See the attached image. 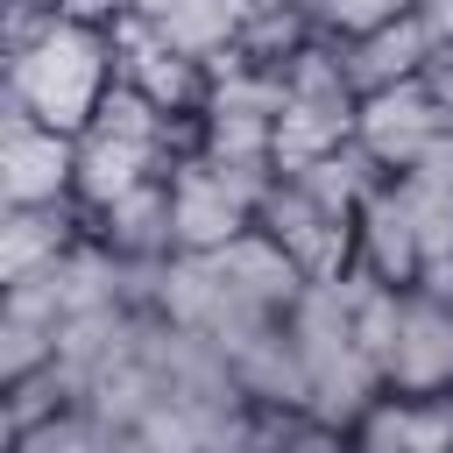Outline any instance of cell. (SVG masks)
<instances>
[{
	"label": "cell",
	"mask_w": 453,
	"mask_h": 453,
	"mask_svg": "<svg viewBox=\"0 0 453 453\" xmlns=\"http://www.w3.org/2000/svg\"><path fill=\"white\" fill-rule=\"evenodd\" d=\"M113 85H120V71H113V35L92 28V21H64V14H57L35 42L7 50V106H21V113L42 120V127H64V134L92 127L99 99H106Z\"/></svg>",
	"instance_id": "6da1fadb"
},
{
	"label": "cell",
	"mask_w": 453,
	"mask_h": 453,
	"mask_svg": "<svg viewBox=\"0 0 453 453\" xmlns=\"http://www.w3.org/2000/svg\"><path fill=\"white\" fill-rule=\"evenodd\" d=\"M276 177L269 170H219L212 156L184 149L170 163V212H177V255H219L255 226V205Z\"/></svg>",
	"instance_id": "7a4b0ae2"
},
{
	"label": "cell",
	"mask_w": 453,
	"mask_h": 453,
	"mask_svg": "<svg viewBox=\"0 0 453 453\" xmlns=\"http://www.w3.org/2000/svg\"><path fill=\"white\" fill-rule=\"evenodd\" d=\"M255 226H262V234H269V241H276L311 283H333V276L354 269V219L333 212V205H319L297 177H276V184L262 191Z\"/></svg>",
	"instance_id": "3957f363"
},
{
	"label": "cell",
	"mask_w": 453,
	"mask_h": 453,
	"mask_svg": "<svg viewBox=\"0 0 453 453\" xmlns=\"http://www.w3.org/2000/svg\"><path fill=\"white\" fill-rule=\"evenodd\" d=\"M446 134H453V120H446L439 99L425 92V78H403V85L361 92V106H354V142H361L389 177H403L411 163H425Z\"/></svg>",
	"instance_id": "277c9868"
},
{
	"label": "cell",
	"mask_w": 453,
	"mask_h": 453,
	"mask_svg": "<svg viewBox=\"0 0 453 453\" xmlns=\"http://www.w3.org/2000/svg\"><path fill=\"white\" fill-rule=\"evenodd\" d=\"M78 184V134L0 106V205H64Z\"/></svg>",
	"instance_id": "5b68a950"
},
{
	"label": "cell",
	"mask_w": 453,
	"mask_h": 453,
	"mask_svg": "<svg viewBox=\"0 0 453 453\" xmlns=\"http://www.w3.org/2000/svg\"><path fill=\"white\" fill-rule=\"evenodd\" d=\"M354 262H361L368 276L396 283V290L418 283V269H425V234H418V205H411L403 177H382V184L368 191V205L354 212Z\"/></svg>",
	"instance_id": "8992f818"
},
{
	"label": "cell",
	"mask_w": 453,
	"mask_h": 453,
	"mask_svg": "<svg viewBox=\"0 0 453 453\" xmlns=\"http://www.w3.org/2000/svg\"><path fill=\"white\" fill-rule=\"evenodd\" d=\"M163 170H170V149H156V142H142L127 127L92 120V127H78V184H71V198L85 212H106L113 198H127L134 184H149Z\"/></svg>",
	"instance_id": "52a82bcc"
},
{
	"label": "cell",
	"mask_w": 453,
	"mask_h": 453,
	"mask_svg": "<svg viewBox=\"0 0 453 453\" xmlns=\"http://www.w3.org/2000/svg\"><path fill=\"white\" fill-rule=\"evenodd\" d=\"M85 234H92V212L78 198H64V205H0V290L28 283V276H50Z\"/></svg>",
	"instance_id": "ba28073f"
},
{
	"label": "cell",
	"mask_w": 453,
	"mask_h": 453,
	"mask_svg": "<svg viewBox=\"0 0 453 453\" xmlns=\"http://www.w3.org/2000/svg\"><path fill=\"white\" fill-rule=\"evenodd\" d=\"M212 269H219V283H226V297L248 311V319H290V304L304 297V269L262 234V226H248L241 241H226L219 255H212Z\"/></svg>",
	"instance_id": "9c48e42d"
},
{
	"label": "cell",
	"mask_w": 453,
	"mask_h": 453,
	"mask_svg": "<svg viewBox=\"0 0 453 453\" xmlns=\"http://www.w3.org/2000/svg\"><path fill=\"white\" fill-rule=\"evenodd\" d=\"M382 382L396 396H453V304H432L411 290L396 347L382 361Z\"/></svg>",
	"instance_id": "30bf717a"
},
{
	"label": "cell",
	"mask_w": 453,
	"mask_h": 453,
	"mask_svg": "<svg viewBox=\"0 0 453 453\" xmlns=\"http://www.w3.org/2000/svg\"><path fill=\"white\" fill-rule=\"evenodd\" d=\"M92 234L120 255V262H163L177 255V212H170V170L134 184L127 198H113L106 212H92Z\"/></svg>",
	"instance_id": "8fae6325"
},
{
	"label": "cell",
	"mask_w": 453,
	"mask_h": 453,
	"mask_svg": "<svg viewBox=\"0 0 453 453\" xmlns=\"http://www.w3.org/2000/svg\"><path fill=\"white\" fill-rule=\"evenodd\" d=\"M340 50H347V78H354V92H382V85H403V78L425 71L432 35H425L418 7H403V14L375 21L368 35H354V42H340Z\"/></svg>",
	"instance_id": "7c38bea8"
},
{
	"label": "cell",
	"mask_w": 453,
	"mask_h": 453,
	"mask_svg": "<svg viewBox=\"0 0 453 453\" xmlns=\"http://www.w3.org/2000/svg\"><path fill=\"white\" fill-rule=\"evenodd\" d=\"M382 389H389L382 368H375L361 347H347V354H333V361L311 368V403H304V411H311L319 425H333V432H354Z\"/></svg>",
	"instance_id": "4fadbf2b"
},
{
	"label": "cell",
	"mask_w": 453,
	"mask_h": 453,
	"mask_svg": "<svg viewBox=\"0 0 453 453\" xmlns=\"http://www.w3.org/2000/svg\"><path fill=\"white\" fill-rule=\"evenodd\" d=\"M198 156H212L219 170H269L276 177V113L205 106L198 113Z\"/></svg>",
	"instance_id": "5bb4252c"
},
{
	"label": "cell",
	"mask_w": 453,
	"mask_h": 453,
	"mask_svg": "<svg viewBox=\"0 0 453 453\" xmlns=\"http://www.w3.org/2000/svg\"><path fill=\"white\" fill-rule=\"evenodd\" d=\"M149 21H156V35H163L170 50L198 57V64H212V57H226V50L241 42V7H234V0H170V7L149 14Z\"/></svg>",
	"instance_id": "9a60e30c"
},
{
	"label": "cell",
	"mask_w": 453,
	"mask_h": 453,
	"mask_svg": "<svg viewBox=\"0 0 453 453\" xmlns=\"http://www.w3.org/2000/svg\"><path fill=\"white\" fill-rule=\"evenodd\" d=\"M354 134V113H333V106H304V99H283L276 113V177H297L311 170L326 149H340Z\"/></svg>",
	"instance_id": "2e32d148"
},
{
	"label": "cell",
	"mask_w": 453,
	"mask_h": 453,
	"mask_svg": "<svg viewBox=\"0 0 453 453\" xmlns=\"http://www.w3.org/2000/svg\"><path fill=\"white\" fill-rule=\"evenodd\" d=\"M382 177H389V170H382V163H375V156H368V149H361L354 134H347L340 149H326V156H319L311 170H297V184H304V191H311L319 205L347 212V219H354V212L368 205V191H375Z\"/></svg>",
	"instance_id": "e0dca14e"
},
{
	"label": "cell",
	"mask_w": 453,
	"mask_h": 453,
	"mask_svg": "<svg viewBox=\"0 0 453 453\" xmlns=\"http://www.w3.org/2000/svg\"><path fill=\"white\" fill-rule=\"evenodd\" d=\"M7 453H134V446H127V432H113V425L92 418L85 403H71V411L42 418L35 432L7 439Z\"/></svg>",
	"instance_id": "ac0fdd59"
},
{
	"label": "cell",
	"mask_w": 453,
	"mask_h": 453,
	"mask_svg": "<svg viewBox=\"0 0 453 453\" xmlns=\"http://www.w3.org/2000/svg\"><path fill=\"white\" fill-rule=\"evenodd\" d=\"M311 35H319V28H311L290 0H262V7L241 21V42H234V50L255 57V64H283V57H297Z\"/></svg>",
	"instance_id": "d6986e66"
},
{
	"label": "cell",
	"mask_w": 453,
	"mask_h": 453,
	"mask_svg": "<svg viewBox=\"0 0 453 453\" xmlns=\"http://www.w3.org/2000/svg\"><path fill=\"white\" fill-rule=\"evenodd\" d=\"M347 439H354V453H411V403L396 389H382Z\"/></svg>",
	"instance_id": "ffe728a7"
},
{
	"label": "cell",
	"mask_w": 453,
	"mask_h": 453,
	"mask_svg": "<svg viewBox=\"0 0 453 453\" xmlns=\"http://www.w3.org/2000/svg\"><path fill=\"white\" fill-rule=\"evenodd\" d=\"M411 403V453H453V396H403Z\"/></svg>",
	"instance_id": "44dd1931"
},
{
	"label": "cell",
	"mask_w": 453,
	"mask_h": 453,
	"mask_svg": "<svg viewBox=\"0 0 453 453\" xmlns=\"http://www.w3.org/2000/svg\"><path fill=\"white\" fill-rule=\"evenodd\" d=\"M64 21H92V28H113L120 14H134V0H50Z\"/></svg>",
	"instance_id": "7402d4cb"
},
{
	"label": "cell",
	"mask_w": 453,
	"mask_h": 453,
	"mask_svg": "<svg viewBox=\"0 0 453 453\" xmlns=\"http://www.w3.org/2000/svg\"><path fill=\"white\" fill-rule=\"evenodd\" d=\"M418 78H425V92H432V99H439V113H446V120H453V50H432V57H425V71H418Z\"/></svg>",
	"instance_id": "603a6c76"
},
{
	"label": "cell",
	"mask_w": 453,
	"mask_h": 453,
	"mask_svg": "<svg viewBox=\"0 0 453 453\" xmlns=\"http://www.w3.org/2000/svg\"><path fill=\"white\" fill-rule=\"evenodd\" d=\"M418 21L432 35V50H453V0H418Z\"/></svg>",
	"instance_id": "cb8c5ba5"
},
{
	"label": "cell",
	"mask_w": 453,
	"mask_h": 453,
	"mask_svg": "<svg viewBox=\"0 0 453 453\" xmlns=\"http://www.w3.org/2000/svg\"><path fill=\"white\" fill-rule=\"evenodd\" d=\"M163 7H170V0H134V14H163Z\"/></svg>",
	"instance_id": "d4e9b609"
},
{
	"label": "cell",
	"mask_w": 453,
	"mask_h": 453,
	"mask_svg": "<svg viewBox=\"0 0 453 453\" xmlns=\"http://www.w3.org/2000/svg\"><path fill=\"white\" fill-rule=\"evenodd\" d=\"M333 453H354V439H340V446H333Z\"/></svg>",
	"instance_id": "484cf974"
},
{
	"label": "cell",
	"mask_w": 453,
	"mask_h": 453,
	"mask_svg": "<svg viewBox=\"0 0 453 453\" xmlns=\"http://www.w3.org/2000/svg\"><path fill=\"white\" fill-rule=\"evenodd\" d=\"M396 7H418V0H396Z\"/></svg>",
	"instance_id": "4316f807"
}]
</instances>
